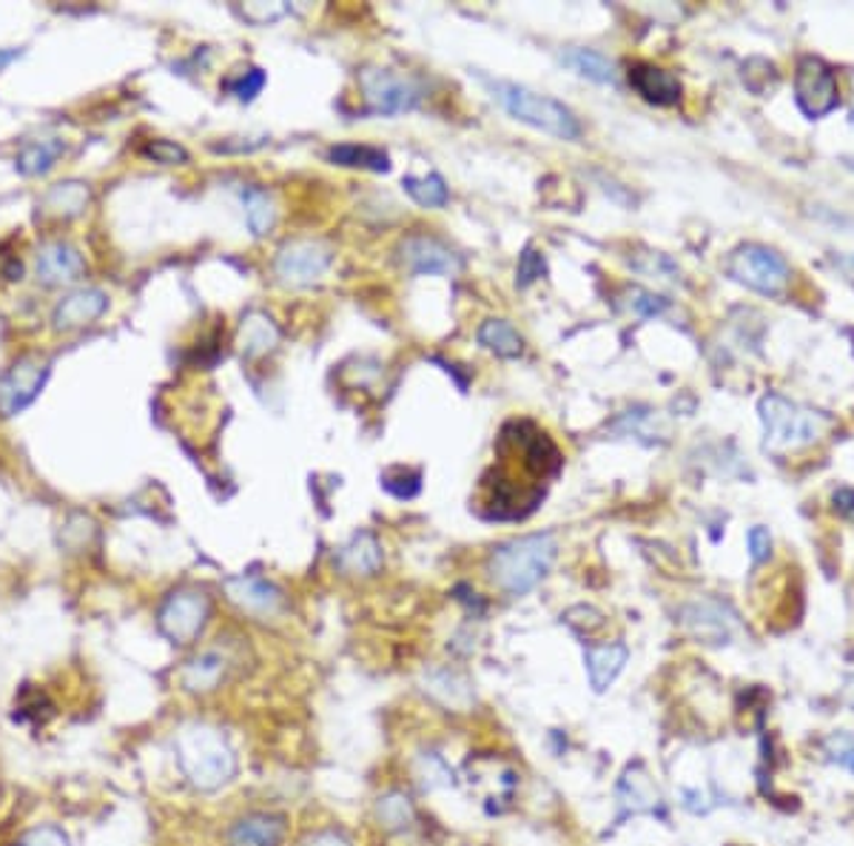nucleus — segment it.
Listing matches in <instances>:
<instances>
[{
	"mask_svg": "<svg viewBox=\"0 0 854 846\" xmlns=\"http://www.w3.org/2000/svg\"><path fill=\"white\" fill-rule=\"evenodd\" d=\"M495 459L499 462L479 488V508L488 519L530 517L565 462L556 442L530 420H510L501 427Z\"/></svg>",
	"mask_w": 854,
	"mask_h": 846,
	"instance_id": "1",
	"label": "nucleus"
},
{
	"mask_svg": "<svg viewBox=\"0 0 854 846\" xmlns=\"http://www.w3.org/2000/svg\"><path fill=\"white\" fill-rule=\"evenodd\" d=\"M556 553H559V544L550 533H530V537L510 539L490 553V582L508 596L530 593L550 573Z\"/></svg>",
	"mask_w": 854,
	"mask_h": 846,
	"instance_id": "2",
	"label": "nucleus"
},
{
	"mask_svg": "<svg viewBox=\"0 0 854 846\" xmlns=\"http://www.w3.org/2000/svg\"><path fill=\"white\" fill-rule=\"evenodd\" d=\"M758 414L760 425H764V447L769 453H789L815 445L832 427V420L826 414L797 405L775 391L760 396Z\"/></svg>",
	"mask_w": 854,
	"mask_h": 846,
	"instance_id": "3",
	"label": "nucleus"
},
{
	"mask_svg": "<svg viewBox=\"0 0 854 846\" xmlns=\"http://www.w3.org/2000/svg\"><path fill=\"white\" fill-rule=\"evenodd\" d=\"M484 83L490 86L493 98L504 106V111L521 124L547 131L559 140H579L581 137L579 117L572 115L561 100L547 98V95H539L527 86L510 83V80H484Z\"/></svg>",
	"mask_w": 854,
	"mask_h": 846,
	"instance_id": "4",
	"label": "nucleus"
},
{
	"mask_svg": "<svg viewBox=\"0 0 854 846\" xmlns=\"http://www.w3.org/2000/svg\"><path fill=\"white\" fill-rule=\"evenodd\" d=\"M177 764H180L183 776L194 784L197 789H217L225 781H232L234 769H237V758H234L232 747L225 744L212 727H186L177 738Z\"/></svg>",
	"mask_w": 854,
	"mask_h": 846,
	"instance_id": "5",
	"label": "nucleus"
},
{
	"mask_svg": "<svg viewBox=\"0 0 854 846\" xmlns=\"http://www.w3.org/2000/svg\"><path fill=\"white\" fill-rule=\"evenodd\" d=\"M726 274L764 297H781L792 279V268L784 254H777L769 246H758V243L735 248L726 257Z\"/></svg>",
	"mask_w": 854,
	"mask_h": 846,
	"instance_id": "6",
	"label": "nucleus"
},
{
	"mask_svg": "<svg viewBox=\"0 0 854 846\" xmlns=\"http://www.w3.org/2000/svg\"><path fill=\"white\" fill-rule=\"evenodd\" d=\"M795 104L806 117L817 120L841 106V86L835 69L815 55H803L795 69Z\"/></svg>",
	"mask_w": 854,
	"mask_h": 846,
	"instance_id": "7",
	"label": "nucleus"
},
{
	"mask_svg": "<svg viewBox=\"0 0 854 846\" xmlns=\"http://www.w3.org/2000/svg\"><path fill=\"white\" fill-rule=\"evenodd\" d=\"M331 259L334 252L322 239H291L276 252L274 274L288 288H308L328 274Z\"/></svg>",
	"mask_w": 854,
	"mask_h": 846,
	"instance_id": "8",
	"label": "nucleus"
},
{
	"mask_svg": "<svg viewBox=\"0 0 854 846\" xmlns=\"http://www.w3.org/2000/svg\"><path fill=\"white\" fill-rule=\"evenodd\" d=\"M208 616H212V604L208 596L199 590H174L166 596V601L157 610V624H160L163 636L174 645H192L197 636L203 633Z\"/></svg>",
	"mask_w": 854,
	"mask_h": 846,
	"instance_id": "9",
	"label": "nucleus"
},
{
	"mask_svg": "<svg viewBox=\"0 0 854 846\" xmlns=\"http://www.w3.org/2000/svg\"><path fill=\"white\" fill-rule=\"evenodd\" d=\"M360 89L376 115H405L422 100V89L411 78L393 75L391 69H365L360 75Z\"/></svg>",
	"mask_w": 854,
	"mask_h": 846,
	"instance_id": "10",
	"label": "nucleus"
},
{
	"mask_svg": "<svg viewBox=\"0 0 854 846\" xmlns=\"http://www.w3.org/2000/svg\"><path fill=\"white\" fill-rule=\"evenodd\" d=\"M46 376H49V360L38 354L20 356L12 368L0 376V414L14 416L32 405L43 391Z\"/></svg>",
	"mask_w": 854,
	"mask_h": 846,
	"instance_id": "11",
	"label": "nucleus"
},
{
	"mask_svg": "<svg viewBox=\"0 0 854 846\" xmlns=\"http://www.w3.org/2000/svg\"><path fill=\"white\" fill-rule=\"evenodd\" d=\"M399 259L408 272L413 274H436V277H450L462 268L459 257L444 246L442 239L428 237V234H411L399 246Z\"/></svg>",
	"mask_w": 854,
	"mask_h": 846,
	"instance_id": "12",
	"label": "nucleus"
},
{
	"mask_svg": "<svg viewBox=\"0 0 854 846\" xmlns=\"http://www.w3.org/2000/svg\"><path fill=\"white\" fill-rule=\"evenodd\" d=\"M86 274V259L63 239H52L38 252V279L43 285H71Z\"/></svg>",
	"mask_w": 854,
	"mask_h": 846,
	"instance_id": "13",
	"label": "nucleus"
},
{
	"mask_svg": "<svg viewBox=\"0 0 854 846\" xmlns=\"http://www.w3.org/2000/svg\"><path fill=\"white\" fill-rule=\"evenodd\" d=\"M225 593L239 610L251 616H276L283 610V593L259 576H237L225 582Z\"/></svg>",
	"mask_w": 854,
	"mask_h": 846,
	"instance_id": "14",
	"label": "nucleus"
},
{
	"mask_svg": "<svg viewBox=\"0 0 854 846\" xmlns=\"http://www.w3.org/2000/svg\"><path fill=\"white\" fill-rule=\"evenodd\" d=\"M109 308V297L100 288H78L58 303L52 323L58 331H75L100 319Z\"/></svg>",
	"mask_w": 854,
	"mask_h": 846,
	"instance_id": "15",
	"label": "nucleus"
},
{
	"mask_svg": "<svg viewBox=\"0 0 854 846\" xmlns=\"http://www.w3.org/2000/svg\"><path fill=\"white\" fill-rule=\"evenodd\" d=\"M681 619L689 633L698 641H707V645H726L733 636V616L726 613L720 601H695V604L684 608Z\"/></svg>",
	"mask_w": 854,
	"mask_h": 846,
	"instance_id": "16",
	"label": "nucleus"
},
{
	"mask_svg": "<svg viewBox=\"0 0 854 846\" xmlns=\"http://www.w3.org/2000/svg\"><path fill=\"white\" fill-rule=\"evenodd\" d=\"M632 89L652 106H675L681 100V80L656 63H632L627 71Z\"/></svg>",
	"mask_w": 854,
	"mask_h": 846,
	"instance_id": "17",
	"label": "nucleus"
},
{
	"mask_svg": "<svg viewBox=\"0 0 854 846\" xmlns=\"http://www.w3.org/2000/svg\"><path fill=\"white\" fill-rule=\"evenodd\" d=\"M618 801H621L624 807L621 815H641V813L664 815L661 793L652 787L647 769H644L641 764H636V767H630L627 773H624L621 784H618Z\"/></svg>",
	"mask_w": 854,
	"mask_h": 846,
	"instance_id": "18",
	"label": "nucleus"
},
{
	"mask_svg": "<svg viewBox=\"0 0 854 846\" xmlns=\"http://www.w3.org/2000/svg\"><path fill=\"white\" fill-rule=\"evenodd\" d=\"M285 838L283 815H245L228 829V846H279Z\"/></svg>",
	"mask_w": 854,
	"mask_h": 846,
	"instance_id": "19",
	"label": "nucleus"
},
{
	"mask_svg": "<svg viewBox=\"0 0 854 846\" xmlns=\"http://www.w3.org/2000/svg\"><path fill=\"white\" fill-rule=\"evenodd\" d=\"M585 659L592 690L605 692L621 676L624 665L630 659V650H627V645H590Z\"/></svg>",
	"mask_w": 854,
	"mask_h": 846,
	"instance_id": "20",
	"label": "nucleus"
},
{
	"mask_svg": "<svg viewBox=\"0 0 854 846\" xmlns=\"http://www.w3.org/2000/svg\"><path fill=\"white\" fill-rule=\"evenodd\" d=\"M336 568L345 576H373L382 568L380 542L362 530L336 553Z\"/></svg>",
	"mask_w": 854,
	"mask_h": 846,
	"instance_id": "21",
	"label": "nucleus"
},
{
	"mask_svg": "<svg viewBox=\"0 0 854 846\" xmlns=\"http://www.w3.org/2000/svg\"><path fill=\"white\" fill-rule=\"evenodd\" d=\"M237 345L243 351V356L248 360H259V356L271 354V351L279 345V328H276L274 319L263 311H254L248 317L243 319L237 334Z\"/></svg>",
	"mask_w": 854,
	"mask_h": 846,
	"instance_id": "22",
	"label": "nucleus"
},
{
	"mask_svg": "<svg viewBox=\"0 0 854 846\" xmlns=\"http://www.w3.org/2000/svg\"><path fill=\"white\" fill-rule=\"evenodd\" d=\"M66 142L60 137H46V140H32L27 142L18 155V171L27 177L46 175L55 163L63 157Z\"/></svg>",
	"mask_w": 854,
	"mask_h": 846,
	"instance_id": "23",
	"label": "nucleus"
},
{
	"mask_svg": "<svg viewBox=\"0 0 854 846\" xmlns=\"http://www.w3.org/2000/svg\"><path fill=\"white\" fill-rule=\"evenodd\" d=\"M89 186L78 180L58 183L46 191L43 197V212L55 214V217H78L86 206H89Z\"/></svg>",
	"mask_w": 854,
	"mask_h": 846,
	"instance_id": "24",
	"label": "nucleus"
},
{
	"mask_svg": "<svg viewBox=\"0 0 854 846\" xmlns=\"http://www.w3.org/2000/svg\"><path fill=\"white\" fill-rule=\"evenodd\" d=\"M479 343L501 360H516L524 351V340L508 319H484L479 328Z\"/></svg>",
	"mask_w": 854,
	"mask_h": 846,
	"instance_id": "25",
	"label": "nucleus"
},
{
	"mask_svg": "<svg viewBox=\"0 0 854 846\" xmlns=\"http://www.w3.org/2000/svg\"><path fill=\"white\" fill-rule=\"evenodd\" d=\"M561 60L572 71H579L581 78L592 80V83H616V63L607 55L596 52V49H579L576 46V49H567Z\"/></svg>",
	"mask_w": 854,
	"mask_h": 846,
	"instance_id": "26",
	"label": "nucleus"
},
{
	"mask_svg": "<svg viewBox=\"0 0 854 846\" xmlns=\"http://www.w3.org/2000/svg\"><path fill=\"white\" fill-rule=\"evenodd\" d=\"M223 672H225L223 656H219V652H203V656L188 661L186 670L180 672V679L188 692H208L219 685Z\"/></svg>",
	"mask_w": 854,
	"mask_h": 846,
	"instance_id": "27",
	"label": "nucleus"
},
{
	"mask_svg": "<svg viewBox=\"0 0 854 846\" xmlns=\"http://www.w3.org/2000/svg\"><path fill=\"white\" fill-rule=\"evenodd\" d=\"M331 163L336 166H351V168H371V171H387L391 168V157L382 149H373V146H356V142H342L328 151Z\"/></svg>",
	"mask_w": 854,
	"mask_h": 846,
	"instance_id": "28",
	"label": "nucleus"
},
{
	"mask_svg": "<svg viewBox=\"0 0 854 846\" xmlns=\"http://www.w3.org/2000/svg\"><path fill=\"white\" fill-rule=\"evenodd\" d=\"M243 206H245V223H248L251 232L257 234V237L268 234V228L274 226L276 220V208L268 191H263V188H245Z\"/></svg>",
	"mask_w": 854,
	"mask_h": 846,
	"instance_id": "29",
	"label": "nucleus"
},
{
	"mask_svg": "<svg viewBox=\"0 0 854 846\" xmlns=\"http://www.w3.org/2000/svg\"><path fill=\"white\" fill-rule=\"evenodd\" d=\"M402 186H405L408 195H411L413 200L424 208H444L450 203V191L439 175H424V177L405 175Z\"/></svg>",
	"mask_w": 854,
	"mask_h": 846,
	"instance_id": "30",
	"label": "nucleus"
},
{
	"mask_svg": "<svg viewBox=\"0 0 854 846\" xmlns=\"http://www.w3.org/2000/svg\"><path fill=\"white\" fill-rule=\"evenodd\" d=\"M424 690L431 692V696H436L442 705L457 707V710H464V707H470V701H473L470 687L464 685L459 676H453V672H436V676H431V681H428Z\"/></svg>",
	"mask_w": 854,
	"mask_h": 846,
	"instance_id": "31",
	"label": "nucleus"
},
{
	"mask_svg": "<svg viewBox=\"0 0 854 846\" xmlns=\"http://www.w3.org/2000/svg\"><path fill=\"white\" fill-rule=\"evenodd\" d=\"M630 265L638 274H644V277L661 279V283H675V279L681 277L678 265H675L667 254H658V252L638 254V257L630 259Z\"/></svg>",
	"mask_w": 854,
	"mask_h": 846,
	"instance_id": "32",
	"label": "nucleus"
},
{
	"mask_svg": "<svg viewBox=\"0 0 854 846\" xmlns=\"http://www.w3.org/2000/svg\"><path fill=\"white\" fill-rule=\"evenodd\" d=\"M380 820L387 829H405L413 820V807L405 795L391 793L380 801Z\"/></svg>",
	"mask_w": 854,
	"mask_h": 846,
	"instance_id": "33",
	"label": "nucleus"
},
{
	"mask_svg": "<svg viewBox=\"0 0 854 846\" xmlns=\"http://www.w3.org/2000/svg\"><path fill=\"white\" fill-rule=\"evenodd\" d=\"M382 485L396 499H411L416 496L419 488H422V473L405 471V468H391V471L382 473Z\"/></svg>",
	"mask_w": 854,
	"mask_h": 846,
	"instance_id": "34",
	"label": "nucleus"
},
{
	"mask_svg": "<svg viewBox=\"0 0 854 846\" xmlns=\"http://www.w3.org/2000/svg\"><path fill=\"white\" fill-rule=\"evenodd\" d=\"M143 155H146L148 160L163 163V166H180V163H188V151L171 140H151L148 146H143Z\"/></svg>",
	"mask_w": 854,
	"mask_h": 846,
	"instance_id": "35",
	"label": "nucleus"
},
{
	"mask_svg": "<svg viewBox=\"0 0 854 846\" xmlns=\"http://www.w3.org/2000/svg\"><path fill=\"white\" fill-rule=\"evenodd\" d=\"M544 272H547V265H544V257H541V252H536V248H524V254L519 257V268H516V279H519L521 288L536 283L539 277H544Z\"/></svg>",
	"mask_w": 854,
	"mask_h": 846,
	"instance_id": "36",
	"label": "nucleus"
},
{
	"mask_svg": "<svg viewBox=\"0 0 854 846\" xmlns=\"http://www.w3.org/2000/svg\"><path fill=\"white\" fill-rule=\"evenodd\" d=\"M630 308L636 311L638 317L652 319V317H658V314H664V311H667V299L658 297V294H649V292H632L630 294Z\"/></svg>",
	"mask_w": 854,
	"mask_h": 846,
	"instance_id": "37",
	"label": "nucleus"
},
{
	"mask_svg": "<svg viewBox=\"0 0 854 846\" xmlns=\"http://www.w3.org/2000/svg\"><path fill=\"white\" fill-rule=\"evenodd\" d=\"M265 86V71L263 69H248L245 75H239L232 83V91L239 100H254L263 91Z\"/></svg>",
	"mask_w": 854,
	"mask_h": 846,
	"instance_id": "38",
	"label": "nucleus"
},
{
	"mask_svg": "<svg viewBox=\"0 0 854 846\" xmlns=\"http://www.w3.org/2000/svg\"><path fill=\"white\" fill-rule=\"evenodd\" d=\"M20 846H69V838L58 827H35L20 838Z\"/></svg>",
	"mask_w": 854,
	"mask_h": 846,
	"instance_id": "39",
	"label": "nucleus"
},
{
	"mask_svg": "<svg viewBox=\"0 0 854 846\" xmlns=\"http://www.w3.org/2000/svg\"><path fill=\"white\" fill-rule=\"evenodd\" d=\"M746 542H749V555L755 564H764L772 555V533L766 528H760V524L749 530Z\"/></svg>",
	"mask_w": 854,
	"mask_h": 846,
	"instance_id": "40",
	"label": "nucleus"
},
{
	"mask_svg": "<svg viewBox=\"0 0 854 846\" xmlns=\"http://www.w3.org/2000/svg\"><path fill=\"white\" fill-rule=\"evenodd\" d=\"M288 12V7H283V3H251V7H243V14L251 20V23H274V20H279L283 14Z\"/></svg>",
	"mask_w": 854,
	"mask_h": 846,
	"instance_id": "41",
	"label": "nucleus"
},
{
	"mask_svg": "<svg viewBox=\"0 0 854 846\" xmlns=\"http://www.w3.org/2000/svg\"><path fill=\"white\" fill-rule=\"evenodd\" d=\"M826 749H828V756L835 758L841 767H846L848 773H854V744L848 741V738L832 736L826 741Z\"/></svg>",
	"mask_w": 854,
	"mask_h": 846,
	"instance_id": "42",
	"label": "nucleus"
},
{
	"mask_svg": "<svg viewBox=\"0 0 854 846\" xmlns=\"http://www.w3.org/2000/svg\"><path fill=\"white\" fill-rule=\"evenodd\" d=\"M832 504H835V511L841 513V517L854 519V491L852 488H837V491L832 493Z\"/></svg>",
	"mask_w": 854,
	"mask_h": 846,
	"instance_id": "43",
	"label": "nucleus"
},
{
	"mask_svg": "<svg viewBox=\"0 0 854 846\" xmlns=\"http://www.w3.org/2000/svg\"><path fill=\"white\" fill-rule=\"evenodd\" d=\"M308 846H347V840L340 838V835H334V833H322V835H316V838L311 840Z\"/></svg>",
	"mask_w": 854,
	"mask_h": 846,
	"instance_id": "44",
	"label": "nucleus"
},
{
	"mask_svg": "<svg viewBox=\"0 0 854 846\" xmlns=\"http://www.w3.org/2000/svg\"><path fill=\"white\" fill-rule=\"evenodd\" d=\"M848 83L854 86V71H848ZM852 124H854V106H852Z\"/></svg>",
	"mask_w": 854,
	"mask_h": 846,
	"instance_id": "45",
	"label": "nucleus"
},
{
	"mask_svg": "<svg viewBox=\"0 0 854 846\" xmlns=\"http://www.w3.org/2000/svg\"><path fill=\"white\" fill-rule=\"evenodd\" d=\"M846 166H848V168H854V160H846Z\"/></svg>",
	"mask_w": 854,
	"mask_h": 846,
	"instance_id": "46",
	"label": "nucleus"
}]
</instances>
